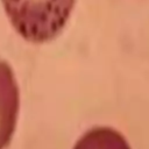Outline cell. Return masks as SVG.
I'll return each mask as SVG.
<instances>
[{"instance_id": "3", "label": "cell", "mask_w": 149, "mask_h": 149, "mask_svg": "<svg viewBox=\"0 0 149 149\" xmlns=\"http://www.w3.org/2000/svg\"><path fill=\"white\" fill-rule=\"evenodd\" d=\"M73 149H132L126 137L111 127H94L87 130Z\"/></svg>"}, {"instance_id": "1", "label": "cell", "mask_w": 149, "mask_h": 149, "mask_svg": "<svg viewBox=\"0 0 149 149\" xmlns=\"http://www.w3.org/2000/svg\"><path fill=\"white\" fill-rule=\"evenodd\" d=\"M77 0H1L15 31L31 43L57 37L66 26Z\"/></svg>"}, {"instance_id": "2", "label": "cell", "mask_w": 149, "mask_h": 149, "mask_svg": "<svg viewBox=\"0 0 149 149\" xmlns=\"http://www.w3.org/2000/svg\"><path fill=\"white\" fill-rule=\"evenodd\" d=\"M20 108V91L10 65L0 58V149L14 134Z\"/></svg>"}]
</instances>
